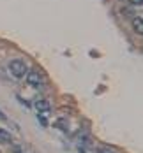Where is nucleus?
Returning a JSON list of instances; mask_svg holds the SVG:
<instances>
[{
	"instance_id": "2",
	"label": "nucleus",
	"mask_w": 143,
	"mask_h": 153,
	"mask_svg": "<svg viewBox=\"0 0 143 153\" xmlns=\"http://www.w3.org/2000/svg\"><path fill=\"white\" fill-rule=\"evenodd\" d=\"M27 81L32 86H41L43 85V77H41V74L37 71H28L27 72Z\"/></svg>"
},
{
	"instance_id": "5",
	"label": "nucleus",
	"mask_w": 143,
	"mask_h": 153,
	"mask_svg": "<svg viewBox=\"0 0 143 153\" xmlns=\"http://www.w3.org/2000/svg\"><path fill=\"white\" fill-rule=\"evenodd\" d=\"M0 143H13V136L4 128H0Z\"/></svg>"
},
{
	"instance_id": "9",
	"label": "nucleus",
	"mask_w": 143,
	"mask_h": 153,
	"mask_svg": "<svg viewBox=\"0 0 143 153\" xmlns=\"http://www.w3.org/2000/svg\"><path fill=\"white\" fill-rule=\"evenodd\" d=\"M131 2H133V4H136V5H138V4H142L143 0H131Z\"/></svg>"
},
{
	"instance_id": "10",
	"label": "nucleus",
	"mask_w": 143,
	"mask_h": 153,
	"mask_svg": "<svg viewBox=\"0 0 143 153\" xmlns=\"http://www.w3.org/2000/svg\"><path fill=\"white\" fill-rule=\"evenodd\" d=\"M0 120H5V114H4L2 111H0Z\"/></svg>"
},
{
	"instance_id": "6",
	"label": "nucleus",
	"mask_w": 143,
	"mask_h": 153,
	"mask_svg": "<svg viewBox=\"0 0 143 153\" xmlns=\"http://www.w3.org/2000/svg\"><path fill=\"white\" fill-rule=\"evenodd\" d=\"M55 125H57L58 128H62V130H67V127H65L67 123H65V120H58V122L55 123Z\"/></svg>"
},
{
	"instance_id": "7",
	"label": "nucleus",
	"mask_w": 143,
	"mask_h": 153,
	"mask_svg": "<svg viewBox=\"0 0 143 153\" xmlns=\"http://www.w3.org/2000/svg\"><path fill=\"white\" fill-rule=\"evenodd\" d=\"M44 114H46V113H43V116H41V114H39V116H37V120H39V122L43 123V125H44V127H48V120H46V116H44Z\"/></svg>"
},
{
	"instance_id": "4",
	"label": "nucleus",
	"mask_w": 143,
	"mask_h": 153,
	"mask_svg": "<svg viewBox=\"0 0 143 153\" xmlns=\"http://www.w3.org/2000/svg\"><path fill=\"white\" fill-rule=\"evenodd\" d=\"M133 28H134L136 33H140V35H142V33H143V19H142V18H134V19H133Z\"/></svg>"
},
{
	"instance_id": "3",
	"label": "nucleus",
	"mask_w": 143,
	"mask_h": 153,
	"mask_svg": "<svg viewBox=\"0 0 143 153\" xmlns=\"http://www.w3.org/2000/svg\"><path fill=\"white\" fill-rule=\"evenodd\" d=\"M34 106H35V109H37L39 113H48V111H49V102H48L46 99H37V100L34 102Z\"/></svg>"
},
{
	"instance_id": "8",
	"label": "nucleus",
	"mask_w": 143,
	"mask_h": 153,
	"mask_svg": "<svg viewBox=\"0 0 143 153\" xmlns=\"http://www.w3.org/2000/svg\"><path fill=\"white\" fill-rule=\"evenodd\" d=\"M97 153H115L113 150H110V148H103V150H99Z\"/></svg>"
},
{
	"instance_id": "1",
	"label": "nucleus",
	"mask_w": 143,
	"mask_h": 153,
	"mask_svg": "<svg viewBox=\"0 0 143 153\" xmlns=\"http://www.w3.org/2000/svg\"><path fill=\"white\" fill-rule=\"evenodd\" d=\"M9 71H11V74L14 77H23L27 74V65L21 60H13L9 62Z\"/></svg>"
}]
</instances>
